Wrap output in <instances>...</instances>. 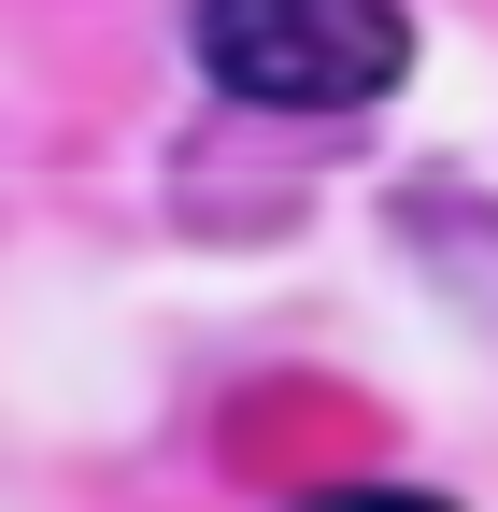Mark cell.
<instances>
[{
  "mask_svg": "<svg viewBox=\"0 0 498 512\" xmlns=\"http://www.w3.org/2000/svg\"><path fill=\"white\" fill-rule=\"evenodd\" d=\"M185 57L257 114H370L413 72V15L399 0H200Z\"/></svg>",
  "mask_w": 498,
  "mask_h": 512,
  "instance_id": "obj_1",
  "label": "cell"
},
{
  "mask_svg": "<svg viewBox=\"0 0 498 512\" xmlns=\"http://www.w3.org/2000/svg\"><path fill=\"white\" fill-rule=\"evenodd\" d=\"M314 512H456V498H413V484H342V498H314Z\"/></svg>",
  "mask_w": 498,
  "mask_h": 512,
  "instance_id": "obj_2",
  "label": "cell"
}]
</instances>
